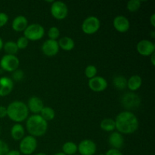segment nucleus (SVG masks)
Returning <instances> with one entry per match:
<instances>
[{"mask_svg":"<svg viewBox=\"0 0 155 155\" xmlns=\"http://www.w3.org/2000/svg\"><path fill=\"white\" fill-rule=\"evenodd\" d=\"M114 121L116 129L121 134H133L139 128V124L137 117L130 110L120 112Z\"/></svg>","mask_w":155,"mask_h":155,"instance_id":"1","label":"nucleus"},{"mask_svg":"<svg viewBox=\"0 0 155 155\" xmlns=\"http://www.w3.org/2000/svg\"><path fill=\"white\" fill-rule=\"evenodd\" d=\"M26 128L30 136L33 137L42 136L48 130V122L39 114H33L29 117L26 122Z\"/></svg>","mask_w":155,"mask_h":155,"instance_id":"2","label":"nucleus"},{"mask_svg":"<svg viewBox=\"0 0 155 155\" xmlns=\"http://www.w3.org/2000/svg\"><path fill=\"white\" fill-rule=\"evenodd\" d=\"M7 116L17 124L23 122L28 118L29 110L27 105L21 101H15L7 107Z\"/></svg>","mask_w":155,"mask_h":155,"instance_id":"3","label":"nucleus"},{"mask_svg":"<svg viewBox=\"0 0 155 155\" xmlns=\"http://www.w3.org/2000/svg\"><path fill=\"white\" fill-rule=\"evenodd\" d=\"M45 35V29L39 24H32L27 26L24 31V36L30 41H37Z\"/></svg>","mask_w":155,"mask_h":155,"instance_id":"4","label":"nucleus"},{"mask_svg":"<svg viewBox=\"0 0 155 155\" xmlns=\"http://www.w3.org/2000/svg\"><path fill=\"white\" fill-rule=\"evenodd\" d=\"M37 148V140L32 136H27L21 140L19 149L21 154L24 155H30L36 151Z\"/></svg>","mask_w":155,"mask_h":155,"instance_id":"5","label":"nucleus"},{"mask_svg":"<svg viewBox=\"0 0 155 155\" xmlns=\"http://www.w3.org/2000/svg\"><path fill=\"white\" fill-rule=\"evenodd\" d=\"M101 27L100 20L95 16H89L83 21L82 30L87 35H92L97 33Z\"/></svg>","mask_w":155,"mask_h":155,"instance_id":"6","label":"nucleus"},{"mask_svg":"<svg viewBox=\"0 0 155 155\" xmlns=\"http://www.w3.org/2000/svg\"><path fill=\"white\" fill-rule=\"evenodd\" d=\"M20 61L16 55L5 54L0 60V67L8 72H14L18 68Z\"/></svg>","mask_w":155,"mask_h":155,"instance_id":"7","label":"nucleus"},{"mask_svg":"<svg viewBox=\"0 0 155 155\" xmlns=\"http://www.w3.org/2000/svg\"><path fill=\"white\" fill-rule=\"evenodd\" d=\"M121 103L125 108L133 110L139 107L141 104V98L134 92H127L122 96Z\"/></svg>","mask_w":155,"mask_h":155,"instance_id":"8","label":"nucleus"},{"mask_svg":"<svg viewBox=\"0 0 155 155\" xmlns=\"http://www.w3.org/2000/svg\"><path fill=\"white\" fill-rule=\"evenodd\" d=\"M51 14L55 19L62 21L65 19L68 15V6L63 2H54L51 6Z\"/></svg>","mask_w":155,"mask_h":155,"instance_id":"9","label":"nucleus"},{"mask_svg":"<svg viewBox=\"0 0 155 155\" xmlns=\"http://www.w3.org/2000/svg\"><path fill=\"white\" fill-rule=\"evenodd\" d=\"M136 49L141 55L148 57L154 53L155 45L151 41L148 39H142L137 43Z\"/></svg>","mask_w":155,"mask_h":155,"instance_id":"10","label":"nucleus"},{"mask_svg":"<svg viewBox=\"0 0 155 155\" xmlns=\"http://www.w3.org/2000/svg\"><path fill=\"white\" fill-rule=\"evenodd\" d=\"M96 150V144L91 139H84L77 145V151L81 155H94Z\"/></svg>","mask_w":155,"mask_h":155,"instance_id":"11","label":"nucleus"},{"mask_svg":"<svg viewBox=\"0 0 155 155\" xmlns=\"http://www.w3.org/2000/svg\"><path fill=\"white\" fill-rule=\"evenodd\" d=\"M59 46L57 40L47 39L42 45V51L45 55L48 57H54L59 51Z\"/></svg>","mask_w":155,"mask_h":155,"instance_id":"12","label":"nucleus"},{"mask_svg":"<svg viewBox=\"0 0 155 155\" xmlns=\"http://www.w3.org/2000/svg\"><path fill=\"white\" fill-rule=\"evenodd\" d=\"M89 87L95 92H101L107 87V82L104 77H95L89 80Z\"/></svg>","mask_w":155,"mask_h":155,"instance_id":"13","label":"nucleus"},{"mask_svg":"<svg viewBox=\"0 0 155 155\" xmlns=\"http://www.w3.org/2000/svg\"><path fill=\"white\" fill-rule=\"evenodd\" d=\"M113 25L117 31L122 33L127 32L130 28V21L124 15H118L115 17L113 21Z\"/></svg>","mask_w":155,"mask_h":155,"instance_id":"14","label":"nucleus"},{"mask_svg":"<svg viewBox=\"0 0 155 155\" xmlns=\"http://www.w3.org/2000/svg\"><path fill=\"white\" fill-rule=\"evenodd\" d=\"M14 89V82L8 77L0 78V96L5 97L8 95Z\"/></svg>","mask_w":155,"mask_h":155,"instance_id":"15","label":"nucleus"},{"mask_svg":"<svg viewBox=\"0 0 155 155\" xmlns=\"http://www.w3.org/2000/svg\"><path fill=\"white\" fill-rule=\"evenodd\" d=\"M27 105L28 110L35 114H38L39 113H40L42 108L45 107L42 100L37 96H32L31 98H30Z\"/></svg>","mask_w":155,"mask_h":155,"instance_id":"16","label":"nucleus"},{"mask_svg":"<svg viewBox=\"0 0 155 155\" xmlns=\"http://www.w3.org/2000/svg\"><path fill=\"white\" fill-rule=\"evenodd\" d=\"M108 142L112 148L119 150L123 148L124 145V136L118 132H114L109 136Z\"/></svg>","mask_w":155,"mask_h":155,"instance_id":"17","label":"nucleus"},{"mask_svg":"<svg viewBox=\"0 0 155 155\" xmlns=\"http://www.w3.org/2000/svg\"><path fill=\"white\" fill-rule=\"evenodd\" d=\"M28 26L27 18L23 15H18L13 20L12 24V29L16 32H24Z\"/></svg>","mask_w":155,"mask_h":155,"instance_id":"18","label":"nucleus"},{"mask_svg":"<svg viewBox=\"0 0 155 155\" xmlns=\"http://www.w3.org/2000/svg\"><path fill=\"white\" fill-rule=\"evenodd\" d=\"M25 131L23 126L20 124H15L11 129V136L15 141H21L24 137Z\"/></svg>","mask_w":155,"mask_h":155,"instance_id":"19","label":"nucleus"},{"mask_svg":"<svg viewBox=\"0 0 155 155\" xmlns=\"http://www.w3.org/2000/svg\"><path fill=\"white\" fill-rule=\"evenodd\" d=\"M58 43L59 48L63 49L64 51H71L75 47V42H74V41L73 40V39H71V37H68V36L61 37L58 40Z\"/></svg>","mask_w":155,"mask_h":155,"instance_id":"20","label":"nucleus"},{"mask_svg":"<svg viewBox=\"0 0 155 155\" xmlns=\"http://www.w3.org/2000/svg\"><path fill=\"white\" fill-rule=\"evenodd\" d=\"M142 79L139 75H133L127 80V87L133 92L138 90L142 86Z\"/></svg>","mask_w":155,"mask_h":155,"instance_id":"21","label":"nucleus"},{"mask_svg":"<svg viewBox=\"0 0 155 155\" xmlns=\"http://www.w3.org/2000/svg\"><path fill=\"white\" fill-rule=\"evenodd\" d=\"M113 85L118 90H124L127 87V80L124 76H116L113 79Z\"/></svg>","mask_w":155,"mask_h":155,"instance_id":"22","label":"nucleus"},{"mask_svg":"<svg viewBox=\"0 0 155 155\" xmlns=\"http://www.w3.org/2000/svg\"><path fill=\"white\" fill-rule=\"evenodd\" d=\"M100 127L105 132H113L116 129L114 120L111 118H105L101 122Z\"/></svg>","mask_w":155,"mask_h":155,"instance_id":"23","label":"nucleus"},{"mask_svg":"<svg viewBox=\"0 0 155 155\" xmlns=\"http://www.w3.org/2000/svg\"><path fill=\"white\" fill-rule=\"evenodd\" d=\"M62 151L66 155H75L77 151V144L73 142H67L62 146Z\"/></svg>","mask_w":155,"mask_h":155,"instance_id":"24","label":"nucleus"},{"mask_svg":"<svg viewBox=\"0 0 155 155\" xmlns=\"http://www.w3.org/2000/svg\"><path fill=\"white\" fill-rule=\"evenodd\" d=\"M3 48L7 54H11V55H15L18 51V48L17 46L16 42L14 41H8L3 45Z\"/></svg>","mask_w":155,"mask_h":155,"instance_id":"25","label":"nucleus"},{"mask_svg":"<svg viewBox=\"0 0 155 155\" xmlns=\"http://www.w3.org/2000/svg\"><path fill=\"white\" fill-rule=\"evenodd\" d=\"M40 116L45 121L52 120L55 117V112L51 107H44L40 112Z\"/></svg>","mask_w":155,"mask_h":155,"instance_id":"26","label":"nucleus"},{"mask_svg":"<svg viewBox=\"0 0 155 155\" xmlns=\"http://www.w3.org/2000/svg\"><path fill=\"white\" fill-rule=\"evenodd\" d=\"M142 2L140 0H130L127 2V8L129 12H136L140 8Z\"/></svg>","mask_w":155,"mask_h":155,"instance_id":"27","label":"nucleus"},{"mask_svg":"<svg viewBox=\"0 0 155 155\" xmlns=\"http://www.w3.org/2000/svg\"><path fill=\"white\" fill-rule=\"evenodd\" d=\"M97 74V68L95 65H88L85 70V75L88 79H92L93 77H96Z\"/></svg>","mask_w":155,"mask_h":155,"instance_id":"28","label":"nucleus"},{"mask_svg":"<svg viewBox=\"0 0 155 155\" xmlns=\"http://www.w3.org/2000/svg\"><path fill=\"white\" fill-rule=\"evenodd\" d=\"M59 36H60V30L57 27H51L48 30V36L49 39L56 40Z\"/></svg>","mask_w":155,"mask_h":155,"instance_id":"29","label":"nucleus"},{"mask_svg":"<svg viewBox=\"0 0 155 155\" xmlns=\"http://www.w3.org/2000/svg\"><path fill=\"white\" fill-rule=\"evenodd\" d=\"M18 49H25L29 45V40L24 36H21L16 42Z\"/></svg>","mask_w":155,"mask_h":155,"instance_id":"30","label":"nucleus"},{"mask_svg":"<svg viewBox=\"0 0 155 155\" xmlns=\"http://www.w3.org/2000/svg\"><path fill=\"white\" fill-rule=\"evenodd\" d=\"M24 72L22 71H21V70H16L15 71H14L13 74H12V77L16 81H21V80H22L24 79Z\"/></svg>","mask_w":155,"mask_h":155,"instance_id":"31","label":"nucleus"},{"mask_svg":"<svg viewBox=\"0 0 155 155\" xmlns=\"http://www.w3.org/2000/svg\"><path fill=\"white\" fill-rule=\"evenodd\" d=\"M9 151V147L6 142L0 140V155H6Z\"/></svg>","mask_w":155,"mask_h":155,"instance_id":"32","label":"nucleus"},{"mask_svg":"<svg viewBox=\"0 0 155 155\" xmlns=\"http://www.w3.org/2000/svg\"><path fill=\"white\" fill-rule=\"evenodd\" d=\"M8 21V16L7 14L4 12H0V27H2L5 25Z\"/></svg>","mask_w":155,"mask_h":155,"instance_id":"33","label":"nucleus"},{"mask_svg":"<svg viewBox=\"0 0 155 155\" xmlns=\"http://www.w3.org/2000/svg\"><path fill=\"white\" fill-rule=\"evenodd\" d=\"M104 155H124L121 153V151H120V150L114 149V148H110L108 151L106 152V154Z\"/></svg>","mask_w":155,"mask_h":155,"instance_id":"34","label":"nucleus"},{"mask_svg":"<svg viewBox=\"0 0 155 155\" xmlns=\"http://www.w3.org/2000/svg\"><path fill=\"white\" fill-rule=\"evenodd\" d=\"M7 116V108L0 105V118H4Z\"/></svg>","mask_w":155,"mask_h":155,"instance_id":"35","label":"nucleus"},{"mask_svg":"<svg viewBox=\"0 0 155 155\" xmlns=\"http://www.w3.org/2000/svg\"><path fill=\"white\" fill-rule=\"evenodd\" d=\"M6 155H21V152L18 150H11V151L9 150Z\"/></svg>","mask_w":155,"mask_h":155,"instance_id":"36","label":"nucleus"},{"mask_svg":"<svg viewBox=\"0 0 155 155\" xmlns=\"http://www.w3.org/2000/svg\"><path fill=\"white\" fill-rule=\"evenodd\" d=\"M150 23L153 27H155V14H153L150 18Z\"/></svg>","mask_w":155,"mask_h":155,"instance_id":"37","label":"nucleus"},{"mask_svg":"<svg viewBox=\"0 0 155 155\" xmlns=\"http://www.w3.org/2000/svg\"><path fill=\"white\" fill-rule=\"evenodd\" d=\"M154 55L155 54L154 53L153 54H151V64H152L153 66H154L155 65V59H154Z\"/></svg>","mask_w":155,"mask_h":155,"instance_id":"38","label":"nucleus"},{"mask_svg":"<svg viewBox=\"0 0 155 155\" xmlns=\"http://www.w3.org/2000/svg\"><path fill=\"white\" fill-rule=\"evenodd\" d=\"M3 45H4V43H3V41H2V38L0 37V51L2 50V48H3Z\"/></svg>","mask_w":155,"mask_h":155,"instance_id":"39","label":"nucleus"},{"mask_svg":"<svg viewBox=\"0 0 155 155\" xmlns=\"http://www.w3.org/2000/svg\"><path fill=\"white\" fill-rule=\"evenodd\" d=\"M151 37L152 38H154L155 37V32L153 30L152 33H151Z\"/></svg>","mask_w":155,"mask_h":155,"instance_id":"40","label":"nucleus"},{"mask_svg":"<svg viewBox=\"0 0 155 155\" xmlns=\"http://www.w3.org/2000/svg\"><path fill=\"white\" fill-rule=\"evenodd\" d=\"M54 155H66V154H64L63 152H58V153H57V154H55Z\"/></svg>","mask_w":155,"mask_h":155,"instance_id":"41","label":"nucleus"},{"mask_svg":"<svg viewBox=\"0 0 155 155\" xmlns=\"http://www.w3.org/2000/svg\"><path fill=\"white\" fill-rule=\"evenodd\" d=\"M35 155H46V154H45V153H43V152H40V153H38V154H36Z\"/></svg>","mask_w":155,"mask_h":155,"instance_id":"42","label":"nucleus"},{"mask_svg":"<svg viewBox=\"0 0 155 155\" xmlns=\"http://www.w3.org/2000/svg\"><path fill=\"white\" fill-rule=\"evenodd\" d=\"M0 133H1V127H0Z\"/></svg>","mask_w":155,"mask_h":155,"instance_id":"43","label":"nucleus"},{"mask_svg":"<svg viewBox=\"0 0 155 155\" xmlns=\"http://www.w3.org/2000/svg\"><path fill=\"white\" fill-rule=\"evenodd\" d=\"M99 155H104V154H99Z\"/></svg>","mask_w":155,"mask_h":155,"instance_id":"44","label":"nucleus"},{"mask_svg":"<svg viewBox=\"0 0 155 155\" xmlns=\"http://www.w3.org/2000/svg\"><path fill=\"white\" fill-rule=\"evenodd\" d=\"M75 155H76V154H75Z\"/></svg>","mask_w":155,"mask_h":155,"instance_id":"45","label":"nucleus"}]
</instances>
